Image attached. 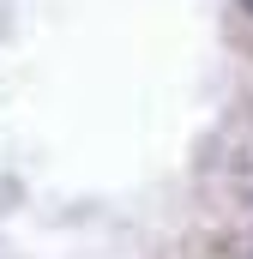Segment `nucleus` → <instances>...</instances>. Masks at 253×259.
Returning <instances> with one entry per match:
<instances>
[{"mask_svg": "<svg viewBox=\"0 0 253 259\" xmlns=\"http://www.w3.org/2000/svg\"><path fill=\"white\" fill-rule=\"evenodd\" d=\"M241 6H247V12H253V0H241Z\"/></svg>", "mask_w": 253, "mask_h": 259, "instance_id": "nucleus-1", "label": "nucleus"}]
</instances>
